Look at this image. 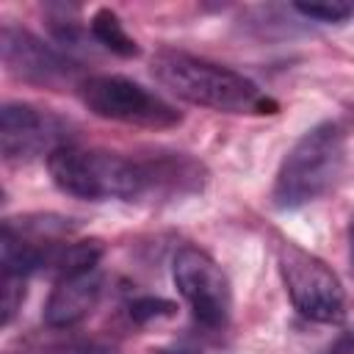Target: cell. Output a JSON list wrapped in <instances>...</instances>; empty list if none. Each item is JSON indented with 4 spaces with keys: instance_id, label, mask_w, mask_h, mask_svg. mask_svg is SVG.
Instances as JSON below:
<instances>
[{
    "instance_id": "1",
    "label": "cell",
    "mask_w": 354,
    "mask_h": 354,
    "mask_svg": "<svg viewBox=\"0 0 354 354\" xmlns=\"http://www.w3.org/2000/svg\"><path fill=\"white\" fill-rule=\"evenodd\" d=\"M53 183L86 202H144L199 194L207 183L202 160L188 152H147L124 158L119 152L66 144L47 158Z\"/></svg>"
},
{
    "instance_id": "5",
    "label": "cell",
    "mask_w": 354,
    "mask_h": 354,
    "mask_svg": "<svg viewBox=\"0 0 354 354\" xmlns=\"http://www.w3.org/2000/svg\"><path fill=\"white\" fill-rule=\"evenodd\" d=\"M80 102L100 119L130 127L169 130L183 122V113L147 86L122 75H88L77 86Z\"/></svg>"
},
{
    "instance_id": "14",
    "label": "cell",
    "mask_w": 354,
    "mask_h": 354,
    "mask_svg": "<svg viewBox=\"0 0 354 354\" xmlns=\"http://www.w3.org/2000/svg\"><path fill=\"white\" fill-rule=\"evenodd\" d=\"M33 354H119V348L102 340H66V343H55Z\"/></svg>"
},
{
    "instance_id": "8",
    "label": "cell",
    "mask_w": 354,
    "mask_h": 354,
    "mask_svg": "<svg viewBox=\"0 0 354 354\" xmlns=\"http://www.w3.org/2000/svg\"><path fill=\"white\" fill-rule=\"evenodd\" d=\"M72 144V124L30 102H3L0 108V149L6 160H33Z\"/></svg>"
},
{
    "instance_id": "11",
    "label": "cell",
    "mask_w": 354,
    "mask_h": 354,
    "mask_svg": "<svg viewBox=\"0 0 354 354\" xmlns=\"http://www.w3.org/2000/svg\"><path fill=\"white\" fill-rule=\"evenodd\" d=\"M293 11L315 19V22H346L354 17V3H343V0H326V3H293Z\"/></svg>"
},
{
    "instance_id": "6",
    "label": "cell",
    "mask_w": 354,
    "mask_h": 354,
    "mask_svg": "<svg viewBox=\"0 0 354 354\" xmlns=\"http://www.w3.org/2000/svg\"><path fill=\"white\" fill-rule=\"evenodd\" d=\"M171 279L194 321L205 329H224L232 315V285L221 266L199 246L185 243L171 257Z\"/></svg>"
},
{
    "instance_id": "4",
    "label": "cell",
    "mask_w": 354,
    "mask_h": 354,
    "mask_svg": "<svg viewBox=\"0 0 354 354\" xmlns=\"http://www.w3.org/2000/svg\"><path fill=\"white\" fill-rule=\"evenodd\" d=\"M277 266L290 304L301 318L315 324H340L346 318V290L321 257L293 241H279Z\"/></svg>"
},
{
    "instance_id": "13",
    "label": "cell",
    "mask_w": 354,
    "mask_h": 354,
    "mask_svg": "<svg viewBox=\"0 0 354 354\" xmlns=\"http://www.w3.org/2000/svg\"><path fill=\"white\" fill-rule=\"evenodd\" d=\"M28 279L25 277H14V274H3L0 279V310H3V326H8L14 321V315L19 313L25 293H28Z\"/></svg>"
},
{
    "instance_id": "3",
    "label": "cell",
    "mask_w": 354,
    "mask_h": 354,
    "mask_svg": "<svg viewBox=\"0 0 354 354\" xmlns=\"http://www.w3.org/2000/svg\"><path fill=\"white\" fill-rule=\"evenodd\" d=\"M346 133L335 122H321L301 133V138L282 158L271 199L279 210H296L324 196L343 174Z\"/></svg>"
},
{
    "instance_id": "16",
    "label": "cell",
    "mask_w": 354,
    "mask_h": 354,
    "mask_svg": "<svg viewBox=\"0 0 354 354\" xmlns=\"http://www.w3.org/2000/svg\"><path fill=\"white\" fill-rule=\"evenodd\" d=\"M348 263H351V271H354V213H351V221H348Z\"/></svg>"
},
{
    "instance_id": "10",
    "label": "cell",
    "mask_w": 354,
    "mask_h": 354,
    "mask_svg": "<svg viewBox=\"0 0 354 354\" xmlns=\"http://www.w3.org/2000/svg\"><path fill=\"white\" fill-rule=\"evenodd\" d=\"M88 28H91L94 41L102 44L105 50H111L113 55H122V58H136L138 55L136 39L124 30V22L119 19V14L113 8H97Z\"/></svg>"
},
{
    "instance_id": "2",
    "label": "cell",
    "mask_w": 354,
    "mask_h": 354,
    "mask_svg": "<svg viewBox=\"0 0 354 354\" xmlns=\"http://www.w3.org/2000/svg\"><path fill=\"white\" fill-rule=\"evenodd\" d=\"M149 72L174 97L199 108L218 113H277V102L268 100L254 80L183 50H158L149 61Z\"/></svg>"
},
{
    "instance_id": "12",
    "label": "cell",
    "mask_w": 354,
    "mask_h": 354,
    "mask_svg": "<svg viewBox=\"0 0 354 354\" xmlns=\"http://www.w3.org/2000/svg\"><path fill=\"white\" fill-rule=\"evenodd\" d=\"M174 301L169 299H160V296H136L127 301V315L136 321V324H149V321H158V318H169L174 315Z\"/></svg>"
},
{
    "instance_id": "7",
    "label": "cell",
    "mask_w": 354,
    "mask_h": 354,
    "mask_svg": "<svg viewBox=\"0 0 354 354\" xmlns=\"http://www.w3.org/2000/svg\"><path fill=\"white\" fill-rule=\"evenodd\" d=\"M0 53L8 75H14L22 83L53 91L83 83L77 61H72L66 53L55 50L53 44L14 22H3L0 28Z\"/></svg>"
},
{
    "instance_id": "15",
    "label": "cell",
    "mask_w": 354,
    "mask_h": 354,
    "mask_svg": "<svg viewBox=\"0 0 354 354\" xmlns=\"http://www.w3.org/2000/svg\"><path fill=\"white\" fill-rule=\"evenodd\" d=\"M152 354H199V351L191 348V346H166V348H158Z\"/></svg>"
},
{
    "instance_id": "9",
    "label": "cell",
    "mask_w": 354,
    "mask_h": 354,
    "mask_svg": "<svg viewBox=\"0 0 354 354\" xmlns=\"http://www.w3.org/2000/svg\"><path fill=\"white\" fill-rule=\"evenodd\" d=\"M100 296H102V271H100V266L88 268V271L66 274V277L55 279V288L50 290L44 313H41V321L50 329L77 326L83 318L91 315Z\"/></svg>"
}]
</instances>
